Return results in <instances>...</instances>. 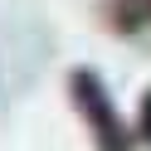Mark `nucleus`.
<instances>
[{
    "instance_id": "obj_1",
    "label": "nucleus",
    "mask_w": 151,
    "mask_h": 151,
    "mask_svg": "<svg viewBox=\"0 0 151 151\" xmlns=\"http://www.w3.org/2000/svg\"><path fill=\"white\" fill-rule=\"evenodd\" d=\"M68 98H73V107L83 112V122L93 127L98 151H132V137H127V127H122L117 107H112V98H107V88L98 83L93 68H73L68 73Z\"/></svg>"
},
{
    "instance_id": "obj_2",
    "label": "nucleus",
    "mask_w": 151,
    "mask_h": 151,
    "mask_svg": "<svg viewBox=\"0 0 151 151\" xmlns=\"http://www.w3.org/2000/svg\"><path fill=\"white\" fill-rule=\"evenodd\" d=\"M112 24L122 34H137L151 24V0H112Z\"/></svg>"
},
{
    "instance_id": "obj_3",
    "label": "nucleus",
    "mask_w": 151,
    "mask_h": 151,
    "mask_svg": "<svg viewBox=\"0 0 151 151\" xmlns=\"http://www.w3.org/2000/svg\"><path fill=\"white\" fill-rule=\"evenodd\" d=\"M137 132H141V141L151 146V88H146V98H141V122H137Z\"/></svg>"
}]
</instances>
